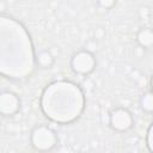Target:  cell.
Wrapping results in <instances>:
<instances>
[{
    "instance_id": "7",
    "label": "cell",
    "mask_w": 153,
    "mask_h": 153,
    "mask_svg": "<svg viewBox=\"0 0 153 153\" xmlns=\"http://www.w3.org/2000/svg\"><path fill=\"white\" fill-rule=\"evenodd\" d=\"M136 42L145 49L153 48V29L148 26H142L136 32Z\"/></svg>"
},
{
    "instance_id": "6",
    "label": "cell",
    "mask_w": 153,
    "mask_h": 153,
    "mask_svg": "<svg viewBox=\"0 0 153 153\" xmlns=\"http://www.w3.org/2000/svg\"><path fill=\"white\" fill-rule=\"evenodd\" d=\"M20 109L19 97L11 91H2L0 94V114L4 117L14 116Z\"/></svg>"
},
{
    "instance_id": "13",
    "label": "cell",
    "mask_w": 153,
    "mask_h": 153,
    "mask_svg": "<svg viewBox=\"0 0 153 153\" xmlns=\"http://www.w3.org/2000/svg\"><path fill=\"white\" fill-rule=\"evenodd\" d=\"M105 35H106V32H105V30H104L103 27H96V29L93 30V38H94L96 41L103 39V38L105 37Z\"/></svg>"
},
{
    "instance_id": "3",
    "label": "cell",
    "mask_w": 153,
    "mask_h": 153,
    "mask_svg": "<svg viewBox=\"0 0 153 153\" xmlns=\"http://www.w3.org/2000/svg\"><path fill=\"white\" fill-rule=\"evenodd\" d=\"M30 143L33 149L39 152H48L57 145V135L50 127L39 124L35 127L30 134Z\"/></svg>"
},
{
    "instance_id": "2",
    "label": "cell",
    "mask_w": 153,
    "mask_h": 153,
    "mask_svg": "<svg viewBox=\"0 0 153 153\" xmlns=\"http://www.w3.org/2000/svg\"><path fill=\"white\" fill-rule=\"evenodd\" d=\"M84 108V91L72 81L59 80L50 82L41 96L43 114L51 121L61 124H67L79 118Z\"/></svg>"
},
{
    "instance_id": "11",
    "label": "cell",
    "mask_w": 153,
    "mask_h": 153,
    "mask_svg": "<svg viewBox=\"0 0 153 153\" xmlns=\"http://www.w3.org/2000/svg\"><path fill=\"white\" fill-rule=\"evenodd\" d=\"M117 0H97V5L103 10H111L116 5Z\"/></svg>"
},
{
    "instance_id": "17",
    "label": "cell",
    "mask_w": 153,
    "mask_h": 153,
    "mask_svg": "<svg viewBox=\"0 0 153 153\" xmlns=\"http://www.w3.org/2000/svg\"><path fill=\"white\" fill-rule=\"evenodd\" d=\"M42 1H44V2H48V1H50V0H42Z\"/></svg>"
},
{
    "instance_id": "16",
    "label": "cell",
    "mask_w": 153,
    "mask_h": 153,
    "mask_svg": "<svg viewBox=\"0 0 153 153\" xmlns=\"http://www.w3.org/2000/svg\"><path fill=\"white\" fill-rule=\"evenodd\" d=\"M151 88L153 91V75H152V79H151Z\"/></svg>"
},
{
    "instance_id": "10",
    "label": "cell",
    "mask_w": 153,
    "mask_h": 153,
    "mask_svg": "<svg viewBox=\"0 0 153 153\" xmlns=\"http://www.w3.org/2000/svg\"><path fill=\"white\" fill-rule=\"evenodd\" d=\"M84 49L87 50V51H90V53H92V54H94V53L97 51V49H98V43H97V41H96L94 38L88 39V41L85 43Z\"/></svg>"
},
{
    "instance_id": "12",
    "label": "cell",
    "mask_w": 153,
    "mask_h": 153,
    "mask_svg": "<svg viewBox=\"0 0 153 153\" xmlns=\"http://www.w3.org/2000/svg\"><path fill=\"white\" fill-rule=\"evenodd\" d=\"M146 142H147L148 151L153 152V123L151 124V127H149L148 130H147V139H146Z\"/></svg>"
},
{
    "instance_id": "14",
    "label": "cell",
    "mask_w": 153,
    "mask_h": 153,
    "mask_svg": "<svg viewBox=\"0 0 153 153\" xmlns=\"http://www.w3.org/2000/svg\"><path fill=\"white\" fill-rule=\"evenodd\" d=\"M146 50H147V49H145V48H142L141 45H139V44H137V45L133 49V55H134L135 57H137V59H141V57H143V56H145Z\"/></svg>"
},
{
    "instance_id": "4",
    "label": "cell",
    "mask_w": 153,
    "mask_h": 153,
    "mask_svg": "<svg viewBox=\"0 0 153 153\" xmlns=\"http://www.w3.org/2000/svg\"><path fill=\"white\" fill-rule=\"evenodd\" d=\"M97 61L94 54L82 49L74 53L71 57V68L79 75H88L96 68Z\"/></svg>"
},
{
    "instance_id": "8",
    "label": "cell",
    "mask_w": 153,
    "mask_h": 153,
    "mask_svg": "<svg viewBox=\"0 0 153 153\" xmlns=\"http://www.w3.org/2000/svg\"><path fill=\"white\" fill-rule=\"evenodd\" d=\"M55 63V56L50 50H42L36 55V65L43 69H49Z\"/></svg>"
},
{
    "instance_id": "5",
    "label": "cell",
    "mask_w": 153,
    "mask_h": 153,
    "mask_svg": "<svg viewBox=\"0 0 153 153\" xmlns=\"http://www.w3.org/2000/svg\"><path fill=\"white\" fill-rule=\"evenodd\" d=\"M109 126L116 131H127L134 126V117L126 108H116L109 115Z\"/></svg>"
},
{
    "instance_id": "15",
    "label": "cell",
    "mask_w": 153,
    "mask_h": 153,
    "mask_svg": "<svg viewBox=\"0 0 153 153\" xmlns=\"http://www.w3.org/2000/svg\"><path fill=\"white\" fill-rule=\"evenodd\" d=\"M139 16L141 19H148L151 17V10L146 6H141L139 8Z\"/></svg>"
},
{
    "instance_id": "1",
    "label": "cell",
    "mask_w": 153,
    "mask_h": 153,
    "mask_svg": "<svg viewBox=\"0 0 153 153\" xmlns=\"http://www.w3.org/2000/svg\"><path fill=\"white\" fill-rule=\"evenodd\" d=\"M1 74L11 79L29 76L36 63L33 45L26 29L12 17L1 16Z\"/></svg>"
},
{
    "instance_id": "9",
    "label": "cell",
    "mask_w": 153,
    "mask_h": 153,
    "mask_svg": "<svg viewBox=\"0 0 153 153\" xmlns=\"http://www.w3.org/2000/svg\"><path fill=\"white\" fill-rule=\"evenodd\" d=\"M140 106L145 112L153 114V91H147L141 96Z\"/></svg>"
}]
</instances>
